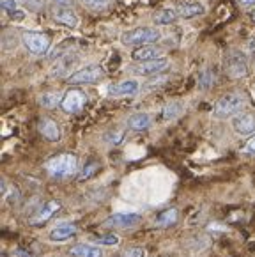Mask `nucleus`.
I'll return each instance as SVG.
<instances>
[{
  "label": "nucleus",
  "instance_id": "nucleus-24",
  "mask_svg": "<svg viewBox=\"0 0 255 257\" xmlns=\"http://www.w3.org/2000/svg\"><path fill=\"white\" fill-rule=\"evenodd\" d=\"M184 110V105L181 101H172L162 108V119L163 121H172V119L179 117Z\"/></svg>",
  "mask_w": 255,
  "mask_h": 257
},
{
  "label": "nucleus",
  "instance_id": "nucleus-31",
  "mask_svg": "<svg viewBox=\"0 0 255 257\" xmlns=\"http://www.w3.org/2000/svg\"><path fill=\"white\" fill-rule=\"evenodd\" d=\"M146 255V252H144V248H140V246H132V248H128L126 252H122V257H144Z\"/></svg>",
  "mask_w": 255,
  "mask_h": 257
},
{
  "label": "nucleus",
  "instance_id": "nucleus-21",
  "mask_svg": "<svg viewBox=\"0 0 255 257\" xmlns=\"http://www.w3.org/2000/svg\"><path fill=\"white\" fill-rule=\"evenodd\" d=\"M149 126H151V117L144 112L133 113L128 119V128L135 130V132H142V130H147Z\"/></svg>",
  "mask_w": 255,
  "mask_h": 257
},
{
  "label": "nucleus",
  "instance_id": "nucleus-8",
  "mask_svg": "<svg viewBox=\"0 0 255 257\" xmlns=\"http://www.w3.org/2000/svg\"><path fill=\"white\" fill-rule=\"evenodd\" d=\"M142 216L139 213H115V215L108 216L103 222V227H110V229H130L140 223Z\"/></svg>",
  "mask_w": 255,
  "mask_h": 257
},
{
  "label": "nucleus",
  "instance_id": "nucleus-5",
  "mask_svg": "<svg viewBox=\"0 0 255 257\" xmlns=\"http://www.w3.org/2000/svg\"><path fill=\"white\" fill-rule=\"evenodd\" d=\"M105 76V69L101 66H85V68L78 69V71L71 73L68 76V83L71 85H85V83H98Z\"/></svg>",
  "mask_w": 255,
  "mask_h": 257
},
{
  "label": "nucleus",
  "instance_id": "nucleus-30",
  "mask_svg": "<svg viewBox=\"0 0 255 257\" xmlns=\"http://www.w3.org/2000/svg\"><path fill=\"white\" fill-rule=\"evenodd\" d=\"M96 241L99 243V245H103V246H115V245H119V236H115V234H105V236H101V238H98Z\"/></svg>",
  "mask_w": 255,
  "mask_h": 257
},
{
  "label": "nucleus",
  "instance_id": "nucleus-26",
  "mask_svg": "<svg viewBox=\"0 0 255 257\" xmlns=\"http://www.w3.org/2000/svg\"><path fill=\"white\" fill-rule=\"evenodd\" d=\"M80 4L85 9H90V11H106L110 8V0H78Z\"/></svg>",
  "mask_w": 255,
  "mask_h": 257
},
{
  "label": "nucleus",
  "instance_id": "nucleus-36",
  "mask_svg": "<svg viewBox=\"0 0 255 257\" xmlns=\"http://www.w3.org/2000/svg\"><path fill=\"white\" fill-rule=\"evenodd\" d=\"M253 20H255V11H253Z\"/></svg>",
  "mask_w": 255,
  "mask_h": 257
},
{
  "label": "nucleus",
  "instance_id": "nucleus-1",
  "mask_svg": "<svg viewBox=\"0 0 255 257\" xmlns=\"http://www.w3.org/2000/svg\"><path fill=\"white\" fill-rule=\"evenodd\" d=\"M45 170L55 179H66L76 174L78 170V158L73 153H62L45 163Z\"/></svg>",
  "mask_w": 255,
  "mask_h": 257
},
{
  "label": "nucleus",
  "instance_id": "nucleus-4",
  "mask_svg": "<svg viewBox=\"0 0 255 257\" xmlns=\"http://www.w3.org/2000/svg\"><path fill=\"white\" fill-rule=\"evenodd\" d=\"M225 71L232 78H244L248 75V59L246 53L241 50H232L225 57Z\"/></svg>",
  "mask_w": 255,
  "mask_h": 257
},
{
  "label": "nucleus",
  "instance_id": "nucleus-6",
  "mask_svg": "<svg viewBox=\"0 0 255 257\" xmlns=\"http://www.w3.org/2000/svg\"><path fill=\"white\" fill-rule=\"evenodd\" d=\"M22 41L25 48L34 55H45L50 50V38L43 32L36 31H25L22 34Z\"/></svg>",
  "mask_w": 255,
  "mask_h": 257
},
{
  "label": "nucleus",
  "instance_id": "nucleus-35",
  "mask_svg": "<svg viewBox=\"0 0 255 257\" xmlns=\"http://www.w3.org/2000/svg\"><path fill=\"white\" fill-rule=\"evenodd\" d=\"M57 6H71V0H53Z\"/></svg>",
  "mask_w": 255,
  "mask_h": 257
},
{
  "label": "nucleus",
  "instance_id": "nucleus-19",
  "mask_svg": "<svg viewBox=\"0 0 255 257\" xmlns=\"http://www.w3.org/2000/svg\"><path fill=\"white\" fill-rule=\"evenodd\" d=\"M69 255L73 257H103V250L99 246L92 245H75L73 248H69Z\"/></svg>",
  "mask_w": 255,
  "mask_h": 257
},
{
  "label": "nucleus",
  "instance_id": "nucleus-13",
  "mask_svg": "<svg viewBox=\"0 0 255 257\" xmlns=\"http://www.w3.org/2000/svg\"><path fill=\"white\" fill-rule=\"evenodd\" d=\"M132 59L135 62H149V61H158V59H163V52L158 46L154 45H146L139 46V48L133 50Z\"/></svg>",
  "mask_w": 255,
  "mask_h": 257
},
{
  "label": "nucleus",
  "instance_id": "nucleus-10",
  "mask_svg": "<svg viewBox=\"0 0 255 257\" xmlns=\"http://www.w3.org/2000/svg\"><path fill=\"white\" fill-rule=\"evenodd\" d=\"M232 128L239 135H253L255 133V113L241 112L232 117Z\"/></svg>",
  "mask_w": 255,
  "mask_h": 257
},
{
  "label": "nucleus",
  "instance_id": "nucleus-20",
  "mask_svg": "<svg viewBox=\"0 0 255 257\" xmlns=\"http://www.w3.org/2000/svg\"><path fill=\"white\" fill-rule=\"evenodd\" d=\"M177 218H179V211H177L176 208H169L165 209V211H162L160 215L156 216V220H154V225L156 227H170L174 225V223L177 222Z\"/></svg>",
  "mask_w": 255,
  "mask_h": 257
},
{
  "label": "nucleus",
  "instance_id": "nucleus-16",
  "mask_svg": "<svg viewBox=\"0 0 255 257\" xmlns=\"http://www.w3.org/2000/svg\"><path fill=\"white\" fill-rule=\"evenodd\" d=\"M60 202L59 201H50V202H46L45 206H43L41 209H39L38 213L34 215V218L30 220V223L32 225H43V223H46L50 218H52L53 215H55L57 211L60 209Z\"/></svg>",
  "mask_w": 255,
  "mask_h": 257
},
{
  "label": "nucleus",
  "instance_id": "nucleus-7",
  "mask_svg": "<svg viewBox=\"0 0 255 257\" xmlns=\"http://www.w3.org/2000/svg\"><path fill=\"white\" fill-rule=\"evenodd\" d=\"M85 105H87V96L80 89H71V91H68L64 94L60 108L66 113H78Z\"/></svg>",
  "mask_w": 255,
  "mask_h": 257
},
{
  "label": "nucleus",
  "instance_id": "nucleus-27",
  "mask_svg": "<svg viewBox=\"0 0 255 257\" xmlns=\"http://www.w3.org/2000/svg\"><path fill=\"white\" fill-rule=\"evenodd\" d=\"M214 83V75L211 73V69H204L199 76V87L200 89H209Z\"/></svg>",
  "mask_w": 255,
  "mask_h": 257
},
{
  "label": "nucleus",
  "instance_id": "nucleus-29",
  "mask_svg": "<svg viewBox=\"0 0 255 257\" xmlns=\"http://www.w3.org/2000/svg\"><path fill=\"white\" fill-rule=\"evenodd\" d=\"M20 4L25 6L27 9H30V11H41L43 8H45V0H18Z\"/></svg>",
  "mask_w": 255,
  "mask_h": 257
},
{
  "label": "nucleus",
  "instance_id": "nucleus-9",
  "mask_svg": "<svg viewBox=\"0 0 255 257\" xmlns=\"http://www.w3.org/2000/svg\"><path fill=\"white\" fill-rule=\"evenodd\" d=\"M140 91V83L137 80H122V82L112 83L108 87V94L112 98H126V96H135Z\"/></svg>",
  "mask_w": 255,
  "mask_h": 257
},
{
  "label": "nucleus",
  "instance_id": "nucleus-34",
  "mask_svg": "<svg viewBox=\"0 0 255 257\" xmlns=\"http://www.w3.org/2000/svg\"><path fill=\"white\" fill-rule=\"evenodd\" d=\"M243 8H251V6H255V0H237Z\"/></svg>",
  "mask_w": 255,
  "mask_h": 257
},
{
  "label": "nucleus",
  "instance_id": "nucleus-2",
  "mask_svg": "<svg viewBox=\"0 0 255 257\" xmlns=\"http://www.w3.org/2000/svg\"><path fill=\"white\" fill-rule=\"evenodd\" d=\"M246 96L243 92H229V94L221 96L214 105V117L218 119H229L236 117L237 113L243 112V108L246 106Z\"/></svg>",
  "mask_w": 255,
  "mask_h": 257
},
{
  "label": "nucleus",
  "instance_id": "nucleus-23",
  "mask_svg": "<svg viewBox=\"0 0 255 257\" xmlns=\"http://www.w3.org/2000/svg\"><path fill=\"white\" fill-rule=\"evenodd\" d=\"M2 9L11 20L20 22V20L25 18V11H22V8L18 6V0H2Z\"/></svg>",
  "mask_w": 255,
  "mask_h": 257
},
{
  "label": "nucleus",
  "instance_id": "nucleus-25",
  "mask_svg": "<svg viewBox=\"0 0 255 257\" xmlns=\"http://www.w3.org/2000/svg\"><path fill=\"white\" fill-rule=\"evenodd\" d=\"M62 98L64 96H60L59 92H46V94H43L41 98H39V103H41V106H45V108H55L57 105L62 103Z\"/></svg>",
  "mask_w": 255,
  "mask_h": 257
},
{
  "label": "nucleus",
  "instance_id": "nucleus-11",
  "mask_svg": "<svg viewBox=\"0 0 255 257\" xmlns=\"http://www.w3.org/2000/svg\"><path fill=\"white\" fill-rule=\"evenodd\" d=\"M52 16H53V20H55V22L60 23V25L71 27V29L80 23L78 15H76V13L73 11L69 6H57L55 4V8L52 9Z\"/></svg>",
  "mask_w": 255,
  "mask_h": 257
},
{
  "label": "nucleus",
  "instance_id": "nucleus-15",
  "mask_svg": "<svg viewBox=\"0 0 255 257\" xmlns=\"http://www.w3.org/2000/svg\"><path fill=\"white\" fill-rule=\"evenodd\" d=\"M76 61H78V55H76V53H73V52L62 53V55H59V59L53 62L52 75L53 76H64L69 69L73 68V66L76 64Z\"/></svg>",
  "mask_w": 255,
  "mask_h": 257
},
{
  "label": "nucleus",
  "instance_id": "nucleus-3",
  "mask_svg": "<svg viewBox=\"0 0 255 257\" xmlns=\"http://www.w3.org/2000/svg\"><path fill=\"white\" fill-rule=\"evenodd\" d=\"M162 39V32L156 27H135L120 36V41L126 46H146Z\"/></svg>",
  "mask_w": 255,
  "mask_h": 257
},
{
  "label": "nucleus",
  "instance_id": "nucleus-17",
  "mask_svg": "<svg viewBox=\"0 0 255 257\" xmlns=\"http://www.w3.org/2000/svg\"><path fill=\"white\" fill-rule=\"evenodd\" d=\"M38 128H39V133H41L46 140H50V142H57V140H60V137H62L60 126L57 124L55 121H52V119H46V117L41 119Z\"/></svg>",
  "mask_w": 255,
  "mask_h": 257
},
{
  "label": "nucleus",
  "instance_id": "nucleus-14",
  "mask_svg": "<svg viewBox=\"0 0 255 257\" xmlns=\"http://www.w3.org/2000/svg\"><path fill=\"white\" fill-rule=\"evenodd\" d=\"M76 231H78V227L75 223H60V225L53 227L52 231L48 232V239L53 243L68 241V239H71L76 234Z\"/></svg>",
  "mask_w": 255,
  "mask_h": 257
},
{
  "label": "nucleus",
  "instance_id": "nucleus-22",
  "mask_svg": "<svg viewBox=\"0 0 255 257\" xmlns=\"http://www.w3.org/2000/svg\"><path fill=\"white\" fill-rule=\"evenodd\" d=\"M177 18H181L177 9L167 8V9H162L158 15H154V23H158V25H170V23H174Z\"/></svg>",
  "mask_w": 255,
  "mask_h": 257
},
{
  "label": "nucleus",
  "instance_id": "nucleus-32",
  "mask_svg": "<svg viewBox=\"0 0 255 257\" xmlns=\"http://www.w3.org/2000/svg\"><path fill=\"white\" fill-rule=\"evenodd\" d=\"M243 153H246V155H255V133L248 139L246 144H244Z\"/></svg>",
  "mask_w": 255,
  "mask_h": 257
},
{
  "label": "nucleus",
  "instance_id": "nucleus-33",
  "mask_svg": "<svg viewBox=\"0 0 255 257\" xmlns=\"http://www.w3.org/2000/svg\"><path fill=\"white\" fill-rule=\"evenodd\" d=\"M98 170V163H92V165L85 167V169L82 170V174H80V179H85V178H90V176L94 174Z\"/></svg>",
  "mask_w": 255,
  "mask_h": 257
},
{
  "label": "nucleus",
  "instance_id": "nucleus-28",
  "mask_svg": "<svg viewBox=\"0 0 255 257\" xmlns=\"http://www.w3.org/2000/svg\"><path fill=\"white\" fill-rule=\"evenodd\" d=\"M124 137H126V133H124L122 130H115V132L105 133V140L108 142V144H113V146H119L124 140Z\"/></svg>",
  "mask_w": 255,
  "mask_h": 257
},
{
  "label": "nucleus",
  "instance_id": "nucleus-12",
  "mask_svg": "<svg viewBox=\"0 0 255 257\" xmlns=\"http://www.w3.org/2000/svg\"><path fill=\"white\" fill-rule=\"evenodd\" d=\"M169 68V59H158V61H149V62H139V66L132 69L135 75L140 76H151V75H158V73L165 71Z\"/></svg>",
  "mask_w": 255,
  "mask_h": 257
},
{
  "label": "nucleus",
  "instance_id": "nucleus-18",
  "mask_svg": "<svg viewBox=\"0 0 255 257\" xmlns=\"http://www.w3.org/2000/svg\"><path fill=\"white\" fill-rule=\"evenodd\" d=\"M176 9L181 18H186V20L195 18V16H200L204 13V6L200 2H179Z\"/></svg>",
  "mask_w": 255,
  "mask_h": 257
}]
</instances>
